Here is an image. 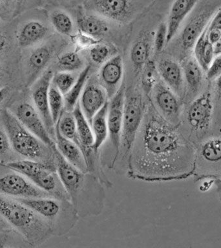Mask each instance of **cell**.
Segmentation results:
<instances>
[{"mask_svg": "<svg viewBox=\"0 0 221 248\" xmlns=\"http://www.w3.org/2000/svg\"><path fill=\"white\" fill-rule=\"evenodd\" d=\"M195 146L180 125L171 124L149 100L128 155L127 177L147 182L186 180L195 168Z\"/></svg>", "mask_w": 221, "mask_h": 248, "instance_id": "1", "label": "cell"}, {"mask_svg": "<svg viewBox=\"0 0 221 248\" xmlns=\"http://www.w3.org/2000/svg\"><path fill=\"white\" fill-rule=\"evenodd\" d=\"M52 149L55 156L56 171L79 218L101 214L106 199L104 184L94 174L81 171L69 164L56 145Z\"/></svg>", "mask_w": 221, "mask_h": 248, "instance_id": "2", "label": "cell"}, {"mask_svg": "<svg viewBox=\"0 0 221 248\" xmlns=\"http://www.w3.org/2000/svg\"><path fill=\"white\" fill-rule=\"evenodd\" d=\"M2 118L10 143L16 152L29 160L56 166L53 150L31 133L16 116L3 110Z\"/></svg>", "mask_w": 221, "mask_h": 248, "instance_id": "3", "label": "cell"}, {"mask_svg": "<svg viewBox=\"0 0 221 248\" xmlns=\"http://www.w3.org/2000/svg\"><path fill=\"white\" fill-rule=\"evenodd\" d=\"M78 31L100 42L111 43L118 48L129 41L132 25L118 24L79 6L71 9Z\"/></svg>", "mask_w": 221, "mask_h": 248, "instance_id": "4", "label": "cell"}, {"mask_svg": "<svg viewBox=\"0 0 221 248\" xmlns=\"http://www.w3.org/2000/svg\"><path fill=\"white\" fill-rule=\"evenodd\" d=\"M121 149L119 159L127 161L128 155L144 117L149 100L143 93L139 82L126 84Z\"/></svg>", "mask_w": 221, "mask_h": 248, "instance_id": "5", "label": "cell"}, {"mask_svg": "<svg viewBox=\"0 0 221 248\" xmlns=\"http://www.w3.org/2000/svg\"><path fill=\"white\" fill-rule=\"evenodd\" d=\"M155 0H86L83 7L122 25H131Z\"/></svg>", "mask_w": 221, "mask_h": 248, "instance_id": "6", "label": "cell"}, {"mask_svg": "<svg viewBox=\"0 0 221 248\" xmlns=\"http://www.w3.org/2000/svg\"><path fill=\"white\" fill-rule=\"evenodd\" d=\"M213 110L214 105L209 92L198 96L186 110L185 118L188 129L184 135L195 147L211 136L209 133L212 127Z\"/></svg>", "mask_w": 221, "mask_h": 248, "instance_id": "7", "label": "cell"}, {"mask_svg": "<svg viewBox=\"0 0 221 248\" xmlns=\"http://www.w3.org/2000/svg\"><path fill=\"white\" fill-rule=\"evenodd\" d=\"M194 181L221 179V136H210L195 147Z\"/></svg>", "mask_w": 221, "mask_h": 248, "instance_id": "8", "label": "cell"}, {"mask_svg": "<svg viewBox=\"0 0 221 248\" xmlns=\"http://www.w3.org/2000/svg\"><path fill=\"white\" fill-rule=\"evenodd\" d=\"M0 215L16 228L32 229L43 240L51 233L49 225L36 217L34 211L18 201L0 197Z\"/></svg>", "mask_w": 221, "mask_h": 248, "instance_id": "9", "label": "cell"}, {"mask_svg": "<svg viewBox=\"0 0 221 248\" xmlns=\"http://www.w3.org/2000/svg\"><path fill=\"white\" fill-rule=\"evenodd\" d=\"M126 85L120 87L118 92L109 100L108 112V138L110 139L112 156L108 167L110 170L115 168L119 159L121 149V137Z\"/></svg>", "mask_w": 221, "mask_h": 248, "instance_id": "10", "label": "cell"}, {"mask_svg": "<svg viewBox=\"0 0 221 248\" xmlns=\"http://www.w3.org/2000/svg\"><path fill=\"white\" fill-rule=\"evenodd\" d=\"M218 0H207L188 21L180 36V44L184 50L191 49L195 46L198 38L207 28L211 17L218 9Z\"/></svg>", "mask_w": 221, "mask_h": 248, "instance_id": "11", "label": "cell"}, {"mask_svg": "<svg viewBox=\"0 0 221 248\" xmlns=\"http://www.w3.org/2000/svg\"><path fill=\"white\" fill-rule=\"evenodd\" d=\"M150 100L165 119L174 125H180L181 104L179 98L162 81L159 80L153 88Z\"/></svg>", "mask_w": 221, "mask_h": 248, "instance_id": "12", "label": "cell"}, {"mask_svg": "<svg viewBox=\"0 0 221 248\" xmlns=\"http://www.w3.org/2000/svg\"><path fill=\"white\" fill-rule=\"evenodd\" d=\"M62 38L59 40H54L52 42L42 45L35 48L27 60V71H28L29 82L34 81L35 78L44 69L53 58L56 51H65L69 49L72 42L71 39Z\"/></svg>", "mask_w": 221, "mask_h": 248, "instance_id": "13", "label": "cell"}, {"mask_svg": "<svg viewBox=\"0 0 221 248\" xmlns=\"http://www.w3.org/2000/svg\"><path fill=\"white\" fill-rule=\"evenodd\" d=\"M54 73L51 69H48L42 74L33 87L32 96L35 108L42 118L48 133L54 140L55 124L52 120L48 105V91Z\"/></svg>", "mask_w": 221, "mask_h": 248, "instance_id": "14", "label": "cell"}, {"mask_svg": "<svg viewBox=\"0 0 221 248\" xmlns=\"http://www.w3.org/2000/svg\"><path fill=\"white\" fill-rule=\"evenodd\" d=\"M124 58L119 53L103 64L96 75L97 79L106 91L109 100L114 96L124 82Z\"/></svg>", "mask_w": 221, "mask_h": 248, "instance_id": "15", "label": "cell"}, {"mask_svg": "<svg viewBox=\"0 0 221 248\" xmlns=\"http://www.w3.org/2000/svg\"><path fill=\"white\" fill-rule=\"evenodd\" d=\"M108 101L106 91L99 83L96 75L94 76L93 73L85 84L79 102L89 124Z\"/></svg>", "mask_w": 221, "mask_h": 248, "instance_id": "16", "label": "cell"}, {"mask_svg": "<svg viewBox=\"0 0 221 248\" xmlns=\"http://www.w3.org/2000/svg\"><path fill=\"white\" fill-rule=\"evenodd\" d=\"M0 192L17 198L52 197L21 174H7L0 178Z\"/></svg>", "mask_w": 221, "mask_h": 248, "instance_id": "17", "label": "cell"}, {"mask_svg": "<svg viewBox=\"0 0 221 248\" xmlns=\"http://www.w3.org/2000/svg\"><path fill=\"white\" fill-rule=\"evenodd\" d=\"M16 116L21 123L50 148L55 145V141L48 133L40 114L36 108L29 103H22L17 107Z\"/></svg>", "mask_w": 221, "mask_h": 248, "instance_id": "18", "label": "cell"}, {"mask_svg": "<svg viewBox=\"0 0 221 248\" xmlns=\"http://www.w3.org/2000/svg\"><path fill=\"white\" fill-rule=\"evenodd\" d=\"M200 0H168L167 44L174 39L186 17L193 11Z\"/></svg>", "mask_w": 221, "mask_h": 248, "instance_id": "19", "label": "cell"}, {"mask_svg": "<svg viewBox=\"0 0 221 248\" xmlns=\"http://www.w3.org/2000/svg\"><path fill=\"white\" fill-rule=\"evenodd\" d=\"M156 64L159 77L177 96L183 92L184 75L179 63L170 58H160Z\"/></svg>", "mask_w": 221, "mask_h": 248, "instance_id": "20", "label": "cell"}, {"mask_svg": "<svg viewBox=\"0 0 221 248\" xmlns=\"http://www.w3.org/2000/svg\"><path fill=\"white\" fill-rule=\"evenodd\" d=\"M54 141L58 151L69 164L81 171L88 172L85 157L81 149L77 143L62 136L56 126Z\"/></svg>", "mask_w": 221, "mask_h": 248, "instance_id": "21", "label": "cell"}, {"mask_svg": "<svg viewBox=\"0 0 221 248\" xmlns=\"http://www.w3.org/2000/svg\"><path fill=\"white\" fill-rule=\"evenodd\" d=\"M50 21L54 30L66 38H73L77 28L71 9L56 7L50 13Z\"/></svg>", "mask_w": 221, "mask_h": 248, "instance_id": "22", "label": "cell"}, {"mask_svg": "<svg viewBox=\"0 0 221 248\" xmlns=\"http://www.w3.org/2000/svg\"><path fill=\"white\" fill-rule=\"evenodd\" d=\"M48 27L42 21L32 20L23 25L19 31L17 40L21 47H28L44 40L47 36Z\"/></svg>", "mask_w": 221, "mask_h": 248, "instance_id": "23", "label": "cell"}, {"mask_svg": "<svg viewBox=\"0 0 221 248\" xmlns=\"http://www.w3.org/2000/svg\"><path fill=\"white\" fill-rule=\"evenodd\" d=\"M73 113L75 118L76 123H77L78 135H79V147L82 151L83 154H84L93 149V146L94 144L95 139L92 127L83 114L82 110L79 107V103L75 107Z\"/></svg>", "mask_w": 221, "mask_h": 248, "instance_id": "24", "label": "cell"}, {"mask_svg": "<svg viewBox=\"0 0 221 248\" xmlns=\"http://www.w3.org/2000/svg\"><path fill=\"white\" fill-rule=\"evenodd\" d=\"M93 66L87 64L84 69L79 72V77L75 84L70 89L69 92L64 95V110L73 112L75 107L79 104V98L83 89L89 77L93 73Z\"/></svg>", "mask_w": 221, "mask_h": 248, "instance_id": "25", "label": "cell"}, {"mask_svg": "<svg viewBox=\"0 0 221 248\" xmlns=\"http://www.w3.org/2000/svg\"><path fill=\"white\" fill-rule=\"evenodd\" d=\"M108 105L109 101L95 114L91 124L95 139L93 148L96 153H100L101 147L106 143L108 138Z\"/></svg>", "mask_w": 221, "mask_h": 248, "instance_id": "26", "label": "cell"}, {"mask_svg": "<svg viewBox=\"0 0 221 248\" xmlns=\"http://www.w3.org/2000/svg\"><path fill=\"white\" fill-rule=\"evenodd\" d=\"M117 46L111 43L100 42L96 43L84 50L87 51V56L91 65L102 66L114 56L119 54Z\"/></svg>", "mask_w": 221, "mask_h": 248, "instance_id": "27", "label": "cell"}, {"mask_svg": "<svg viewBox=\"0 0 221 248\" xmlns=\"http://www.w3.org/2000/svg\"><path fill=\"white\" fill-rule=\"evenodd\" d=\"M84 57L77 49H67L60 54L56 62L57 71L79 73L85 67Z\"/></svg>", "mask_w": 221, "mask_h": 248, "instance_id": "28", "label": "cell"}, {"mask_svg": "<svg viewBox=\"0 0 221 248\" xmlns=\"http://www.w3.org/2000/svg\"><path fill=\"white\" fill-rule=\"evenodd\" d=\"M139 85L143 93L150 98L151 92L157 83L160 80L156 62L149 60L142 69L139 77Z\"/></svg>", "mask_w": 221, "mask_h": 248, "instance_id": "29", "label": "cell"}, {"mask_svg": "<svg viewBox=\"0 0 221 248\" xmlns=\"http://www.w3.org/2000/svg\"><path fill=\"white\" fill-rule=\"evenodd\" d=\"M55 126L62 136L66 139L71 140L79 146V141L77 123L73 112L67 111L63 109Z\"/></svg>", "mask_w": 221, "mask_h": 248, "instance_id": "30", "label": "cell"}, {"mask_svg": "<svg viewBox=\"0 0 221 248\" xmlns=\"http://www.w3.org/2000/svg\"><path fill=\"white\" fill-rule=\"evenodd\" d=\"M203 69L195 58L187 60L183 66V75L192 92L197 91L203 81Z\"/></svg>", "mask_w": 221, "mask_h": 248, "instance_id": "31", "label": "cell"}, {"mask_svg": "<svg viewBox=\"0 0 221 248\" xmlns=\"http://www.w3.org/2000/svg\"><path fill=\"white\" fill-rule=\"evenodd\" d=\"M5 166L26 176L29 180H31L41 169L44 167L52 166L56 168V166H53V165L46 164V163L38 162V161L29 160V159L9 162L5 164Z\"/></svg>", "mask_w": 221, "mask_h": 248, "instance_id": "32", "label": "cell"}, {"mask_svg": "<svg viewBox=\"0 0 221 248\" xmlns=\"http://www.w3.org/2000/svg\"><path fill=\"white\" fill-rule=\"evenodd\" d=\"M48 105L52 120L56 125L64 109V97L52 82L48 91Z\"/></svg>", "mask_w": 221, "mask_h": 248, "instance_id": "33", "label": "cell"}, {"mask_svg": "<svg viewBox=\"0 0 221 248\" xmlns=\"http://www.w3.org/2000/svg\"><path fill=\"white\" fill-rule=\"evenodd\" d=\"M79 73H70V72L57 71L54 73L52 79V83L62 93L65 95L69 92L75 84L79 77Z\"/></svg>", "mask_w": 221, "mask_h": 248, "instance_id": "34", "label": "cell"}, {"mask_svg": "<svg viewBox=\"0 0 221 248\" xmlns=\"http://www.w3.org/2000/svg\"><path fill=\"white\" fill-rule=\"evenodd\" d=\"M168 27L166 21H160L155 31L154 42H153V56L161 53L167 45Z\"/></svg>", "mask_w": 221, "mask_h": 248, "instance_id": "35", "label": "cell"}, {"mask_svg": "<svg viewBox=\"0 0 221 248\" xmlns=\"http://www.w3.org/2000/svg\"><path fill=\"white\" fill-rule=\"evenodd\" d=\"M207 27L202 33L201 36L198 38L194 46V53H195V58L198 63L201 65L202 69L204 71H206L207 67L205 62V45H206Z\"/></svg>", "mask_w": 221, "mask_h": 248, "instance_id": "36", "label": "cell"}, {"mask_svg": "<svg viewBox=\"0 0 221 248\" xmlns=\"http://www.w3.org/2000/svg\"><path fill=\"white\" fill-rule=\"evenodd\" d=\"M205 72L207 78L210 80L217 78L221 75V55L215 56Z\"/></svg>", "mask_w": 221, "mask_h": 248, "instance_id": "37", "label": "cell"}, {"mask_svg": "<svg viewBox=\"0 0 221 248\" xmlns=\"http://www.w3.org/2000/svg\"><path fill=\"white\" fill-rule=\"evenodd\" d=\"M53 5L58 7L67 9H74L83 5L86 0H49Z\"/></svg>", "mask_w": 221, "mask_h": 248, "instance_id": "38", "label": "cell"}, {"mask_svg": "<svg viewBox=\"0 0 221 248\" xmlns=\"http://www.w3.org/2000/svg\"><path fill=\"white\" fill-rule=\"evenodd\" d=\"M11 145L7 133L0 129V156L7 154Z\"/></svg>", "mask_w": 221, "mask_h": 248, "instance_id": "39", "label": "cell"}, {"mask_svg": "<svg viewBox=\"0 0 221 248\" xmlns=\"http://www.w3.org/2000/svg\"><path fill=\"white\" fill-rule=\"evenodd\" d=\"M209 22L207 30L218 29L221 31V7L217 10Z\"/></svg>", "mask_w": 221, "mask_h": 248, "instance_id": "40", "label": "cell"}, {"mask_svg": "<svg viewBox=\"0 0 221 248\" xmlns=\"http://www.w3.org/2000/svg\"><path fill=\"white\" fill-rule=\"evenodd\" d=\"M215 54L214 50H213V46L208 40L207 41L206 45H205V62L206 65L207 69L213 60L214 59Z\"/></svg>", "mask_w": 221, "mask_h": 248, "instance_id": "41", "label": "cell"}, {"mask_svg": "<svg viewBox=\"0 0 221 248\" xmlns=\"http://www.w3.org/2000/svg\"><path fill=\"white\" fill-rule=\"evenodd\" d=\"M207 38L211 44H216L221 38V31L218 29L207 30Z\"/></svg>", "mask_w": 221, "mask_h": 248, "instance_id": "42", "label": "cell"}, {"mask_svg": "<svg viewBox=\"0 0 221 248\" xmlns=\"http://www.w3.org/2000/svg\"><path fill=\"white\" fill-rule=\"evenodd\" d=\"M7 40L3 33L0 32V54L5 50L6 46H7Z\"/></svg>", "mask_w": 221, "mask_h": 248, "instance_id": "43", "label": "cell"}, {"mask_svg": "<svg viewBox=\"0 0 221 248\" xmlns=\"http://www.w3.org/2000/svg\"><path fill=\"white\" fill-rule=\"evenodd\" d=\"M9 91V89L7 87H1L0 88V104L5 100Z\"/></svg>", "mask_w": 221, "mask_h": 248, "instance_id": "44", "label": "cell"}, {"mask_svg": "<svg viewBox=\"0 0 221 248\" xmlns=\"http://www.w3.org/2000/svg\"><path fill=\"white\" fill-rule=\"evenodd\" d=\"M213 46L215 56L221 55V38L216 44L213 45Z\"/></svg>", "mask_w": 221, "mask_h": 248, "instance_id": "45", "label": "cell"}, {"mask_svg": "<svg viewBox=\"0 0 221 248\" xmlns=\"http://www.w3.org/2000/svg\"><path fill=\"white\" fill-rule=\"evenodd\" d=\"M215 184L216 186L217 195L221 202V179L215 180Z\"/></svg>", "mask_w": 221, "mask_h": 248, "instance_id": "46", "label": "cell"}, {"mask_svg": "<svg viewBox=\"0 0 221 248\" xmlns=\"http://www.w3.org/2000/svg\"><path fill=\"white\" fill-rule=\"evenodd\" d=\"M217 89H218L219 95H220L221 97V75L217 78Z\"/></svg>", "mask_w": 221, "mask_h": 248, "instance_id": "47", "label": "cell"}, {"mask_svg": "<svg viewBox=\"0 0 221 248\" xmlns=\"http://www.w3.org/2000/svg\"><path fill=\"white\" fill-rule=\"evenodd\" d=\"M1 79H2V73H1V71H0V81H1Z\"/></svg>", "mask_w": 221, "mask_h": 248, "instance_id": "48", "label": "cell"}, {"mask_svg": "<svg viewBox=\"0 0 221 248\" xmlns=\"http://www.w3.org/2000/svg\"><path fill=\"white\" fill-rule=\"evenodd\" d=\"M0 88H1V87H0Z\"/></svg>", "mask_w": 221, "mask_h": 248, "instance_id": "49", "label": "cell"}]
</instances>
